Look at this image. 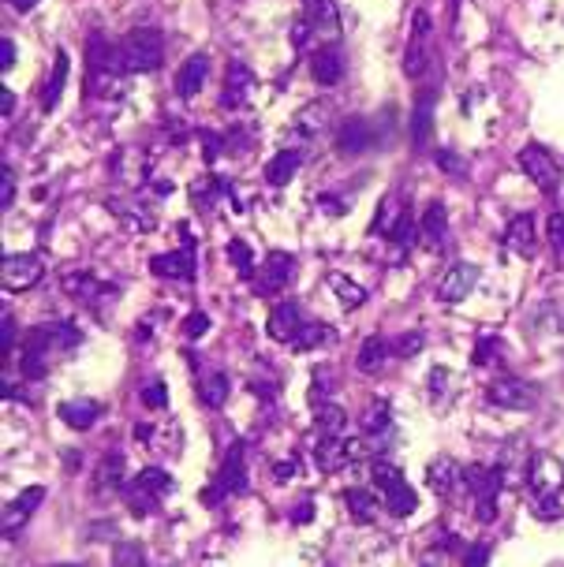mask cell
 Here are the masks:
<instances>
[{"instance_id": "6da1fadb", "label": "cell", "mask_w": 564, "mask_h": 567, "mask_svg": "<svg viewBox=\"0 0 564 567\" xmlns=\"http://www.w3.org/2000/svg\"><path fill=\"white\" fill-rule=\"evenodd\" d=\"M165 57V45H161V34L139 27L131 34H123L120 42V75H139V71H154Z\"/></svg>"}, {"instance_id": "7a4b0ae2", "label": "cell", "mask_w": 564, "mask_h": 567, "mask_svg": "<svg viewBox=\"0 0 564 567\" xmlns=\"http://www.w3.org/2000/svg\"><path fill=\"white\" fill-rule=\"evenodd\" d=\"M527 489H531V500H560L564 463L550 452H535L527 460Z\"/></svg>"}, {"instance_id": "3957f363", "label": "cell", "mask_w": 564, "mask_h": 567, "mask_svg": "<svg viewBox=\"0 0 564 567\" xmlns=\"http://www.w3.org/2000/svg\"><path fill=\"white\" fill-rule=\"evenodd\" d=\"M120 45H108L101 34H90L86 42V90L90 94H98L105 86V79L120 75Z\"/></svg>"}, {"instance_id": "277c9868", "label": "cell", "mask_w": 564, "mask_h": 567, "mask_svg": "<svg viewBox=\"0 0 564 567\" xmlns=\"http://www.w3.org/2000/svg\"><path fill=\"white\" fill-rule=\"evenodd\" d=\"M23 343H27L23 351L52 355V351H71V347H79L83 333H79L75 325H68V321H49V325H34Z\"/></svg>"}, {"instance_id": "5b68a950", "label": "cell", "mask_w": 564, "mask_h": 567, "mask_svg": "<svg viewBox=\"0 0 564 567\" xmlns=\"http://www.w3.org/2000/svg\"><path fill=\"white\" fill-rule=\"evenodd\" d=\"M486 399L504 411H531L538 404V389L523 377H497L494 385L486 389Z\"/></svg>"}, {"instance_id": "8992f818", "label": "cell", "mask_w": 564, "mask_h": 567, "mask_svg": "<svg viewBox=\"0 0 564 567\" xmlns=\"http://www.w3.org/2000/svg\"><path fill=\"white\" fill-rule=\"evenodd\" d=\"M430 15L426 8L415 12L411 20V38H408V52H404V75L408 79H423V71L430 64Z\"/></svg>"}, {"instance_id": "52a82bcc", "label": "cell", "mask_w": 564, "mask_h": 567, "mask_svg": "<svg viewBox=\"0 0 564 567\" xmlns=\"http://www.w3.org/2000/svg\"><path fill=\"white\" fill-rule=\"evenodd\" d=\"M520 169L527 172V179H531L538 191H545V194L557 191L560 164L550 157V150H542V146H523V150H520Z\"/></svg>"}, {"instance_id": "ba28073f", "label": "cell", "mask_w": 564, "mask_h": 567, "mask_svg": "<svg viewBox=\"0 0 564 567\" xmlns=\"http://www.w3.org/2000/svg\"><path fill=\"white\" fill-rule=\"evenodd\" d=\"M38 280H42L38 254H4V262H0V284H4V291H27Z\"/></svg>"}, {"instance_id": "9c48e42d", "label": "cell", "mask_w": 564, "mask_h": 567, "mask_svg": "<svg viewBox=\"0 0 564 567\" xmlns=\"http://www.w3.org/2000/svg\"><path fill=\"white\" fill-rule=\"evenodd\" d=\"M292 272H296V258L292 254H284V250H273L262 272H258V284H254V291L258 295H273V291H281L288 280H292Z\"/></svg>"}, {"instance_id": "30bf717a", "label": "cell", "mask_w": 564, "mask_h": 567, "mask_svg": "<svg viewBox=\"0 0 564 567\" xmlns=\"http://www.w3.org/2000/svg\"><path fill=\"white\" fill-rule=\"evenodd\" d=\"M42 500H45V489H42V485L23 489L20 497H15V500L4 508V516H0V523H4V534H8V538L20 534V526L34 516V511H38V504H42Z\"/></svg>"}, {"instance_id": "8fae6325", "label": "cell", "mask_w": 564, "mask_h": 567, "mask_svg": "<svg viewBox=\"0 0 564 567\" xmlns=\"http://www.w3.org/2000/svg\"><path fill=\"white\" fill-rule=\"evenodd\" d=\"M479 284V269L475 265H452L441 284H438V299L441 303H464Z\"/></svg>"}, {"instance_id": "7c38bea8", "label": "cell", "mask_w": 564, "mask_h": 567, "mask_svg": "<svg viewBox=\"0 0 564 567\" xmlns=\"http://www.w3.org/2000/svg\"><path fill=\"white\" fill-rule=\"evenodd\" d=\"M306 321H303V310H299V303H281L277 310L269 314V321H266V333L277 340V343H292L296 340V333L303 328Z\"/></svg>"}, {"instance_id": "4fadbf2b", "label": "cell", "mask_w": 564, "mask_h": 567, "mask_svg": "<svg viewBox=\"0 0 564 567\" xmlns=\"http://www.w3.org/2000/svg\"><path fill=\"white\" fill-rule=\"evenodd\" d=\"M64 291L68 295H75L79 303H101L105 295H120V287L116 284H101L98 277H90V272H68L64 277Z\"/></svg>"}, {"instance_id": "5bb4252c", "label": "cell", "mask_w": 564, "mask_h": 567, "mask_svg": "<svg viewBox=\"0 0 564 567\" xmlns=\"http://www.w3.org/2000/svg\"><path fill=\"white\" fill-rule=\"evenodd\" d=\"M352 460V448L344 437H318V445H314V463L322 474H337L344 470Z\"/></svg>"}, {"instance_id": "9a60e30c", "label": "cell", "mask_w": 564, "mask_h": 567, "mask_svg": "<svg viewBox=\"0 0 564 567\" xmlns=\"http://www.w3.org/2000/svg\"><path fill=\"white\" fill-rule=\"evenodd\" d=\"M217 482L225 485V492H247V452H243L240 441L228 445L225 463H221V474H217Z\"/></svg>"}, {"instance_id": "2e32d148", "label": "cell", "mask_w": 564, "mask_h": 567, "mask_svg": "<svg viewBox=\"0 0 564 567\" xmlns=\"http://www.w3.org/2000/svg\"><path fill=\"white\" fill-rule=\"evenodd\" d=\"M206 71H210L206 52H191V57L184 60V67L176 71V94L179 98H195L198 90L206 86Z\"/></svg>"}, {"instance_id": "e0dca14e", "label": "cell", "mask_w": 564, "mask_h": 567, "mask_svg": "<svg viewBox=\"0 0 564 567\" xmlns=\"http://www.w3.org/2000/svg\"><path fill=\"white\" fill-rule=\"evenodd\" d=\"M504 247L520 254V258H535V250H538V235H535V217H527L520 213L512 224H508L504 232Z\"/></svg>"}, {"instance_id": "ac0fdd59", "label": "cell", "mask_w": 564, "mask_h": 567, "mask_svg": "<svg viewBox=\"0 0 564 567\" xmlns=\"http://www.w3.org/2000/svg\"><path fill=\"white\" fill-rule=\"evenodd\" d=\"M374 142H377V135H374V127L367 120H344L340 131H337L340 154H362V150H370Z\"/></svg>"}, {"instance_id": "d6986e66", "label": "cell", "mask_w": 564, "mask_h": 567, "mask_svg": "<svg viewBox=\"0 0 564 567\" xmlns=\"http://www.w3.org/2000/svg\"><path fill=\"white\" fill-rule=\"evenodd\" d=\"M228 392H232L228 374L210 370V374L198 377V399H203V404H206L210 411H221V407L228 404Z\"/></svg>"}, {"instance_id": "ffe728a7", "label": "cell", "mask_w": 564, "mask_h": 567, "mask_svg": "<svg viewBox=\"0 0 564 567\" xmlns=\"http://www.w3.org/2000/svg\"><path fill=\"white\" fill-rule=\"evenodd\" d=\"M123 455H105L94 470V497H113L116 489H123Z\"/></svg>"}, {"instance_id": "44dd1931", "label": "cell", "mask_w": 564, "mask_h": 567, "mask_svg": "<svg viewBox=\"0 0 564 567\" xmlns=\"http://www.w3.org/2000/svg\"><path fill=\"white\" fill-rule=\"evenodd\" d=\"M154 272H157V277L191 280L195 277V254H191V247L172 250V254H157V258H154Z\"/></svg>"}, {"instance_id": "7402d4cb", "label": "cell", "mask_w": 564, "mask_h": 567, "mask_svg": "<svg viewBox=\"0 0 564 567\" xmlns=\"http://www.w3.org/2000/svg\"><path fill=\"white\" fill-rule=\"evenodd\" d=\"M445 228H449V213L441 202H430L423 209V221H418V235H423V243L430 250H438L445 243Z\"/></svg>"}, {"instance_id": "603a6c76", "label": "cell", "mask_w": 564, "mask_h": 567, "mask_svg": "<svg viewBox=\"0 0 564 567\" xmlns=\"http://www.w3.org/2000/svg\"><path fill=\"white\" fill-rule=\"evenodd\" d=\"M303 20L318 34H337L340 30V12L333 0H303Z\"/></svg>"}, {"instance_id": "cb8c5ba5", "label": "cell", "mask_w": 564, "mask_h": 567, "mask_svg": "<svg viewBox=\"0 0 564 567\" xmlns=\"http://www.w3.org/2000/svg\"><path fill=\"white\" fill-rule=\"evenodd\" d=\"M433 138V90H426L423 98L415 101V113H411V142L423 150Z\"/></svg>"}, {"instance_id": "d4e9b609", "label": "cell", "mask_w": 564, "mask_h": 567, "mask_svg": "<svg viewBox=\"0 0 564 567\" xmlns=\"http://www.w3.org/2000/svg\"><path fill=\"white\" fill-rule=\"evenodd\" d=\"M311 75L322 83V86H337L344 79V57L337 49H318L311 57Z\"/></svg>"}, {"instance_id": "484cf974", "label": "cell", "mask_w": 564, "mask_h": 567, "mask_svg": "<svg viewBox=\"0 0 564 567\" xmlns=\"http://www.w3.org/2000/svg\"><path fill=\"white\" fill-rule=\"evenodd\" d=\"M120 497H123V504H127V508L135 511V516H154V511L161 508V497H157L154 489H147V485H142L139 478H131V482H127V485L120 489Z\"/></svg>"}, {"instance_id": "4316f807", "label": "cell", "mask_w": 564, "mask_h": 567, "mask_svg": "<svg viewBox=\"0 0 564 567\" xmlns=\"http://www.w3.org/2000/svg\"><path fill=\"white\" fill-rule=\"evenodd\" d=\"M381 504H385V511H393V516H411V511L418 508V497H415V489L400 478V482H393L389 489H381Z\"/></svg>"}, {"instance_id": "83f0119b", "label": "cell", "mask_w": 564, "mask_h": 567, "mask_svg": "<svg viewBox=\"0 0 564 567\" xmlns=\"http://www.w3.org/2000/svg\"><path fill=\"white\" fill-rule=\"evenodd\" d=\"M404 202H400L396 194H389L385 202H381V209H377V217H374V228H370V235H385V240H393L396 235V228L404 224Z\"/></svg>"}, {"instance_id": "f1b7e54d", "label": "cell", "mask_w": 564, "mask_h": 567, "mask_svg": "<svg viewBox=\"0 0 564 567\" xmlns=\"http://www.w3.org/2000/svg\"><path fill=\"white\" fill-rule=\"evenodd\" d=\"M344 504H348V511L355 516V523H374V519H377V511H381L377 492L359 489V485H352L348 492H344Z\"/></svg>"}, {"instance_id": "f546056e", "label": "cell", "mask_w": 564, "mask_h": 567, "mask_svg": "<svg viewBox=\"0 0 564 567\" xmlns=\"http://www.w3.org/2000/svg\"><path fill=\"white\" fill-rule=\"evenodd\" d=\"M330 343H337V333L330 325H325V321H306L288 347H296V351H314V347H330Z\"/></svg>"}, {"instance_id": "4dcf8cb0", "label": "cell", "mask_w": 564, "mask_h": 567, "mask_svg": "<svg viewBox=\"0 0 564 567\" xmlns=\"http://www.w3.org/2000/svg\"><path fill=\"white\" fill-rule=\"evenodd\" d=\"M98 414H101V407L94 399H68V404H60V418L71 429H90L98 422Z\"/></svg>"}, {"instance_id": "1f68e13d", "label": "cell", "mask_w": 564, "mask_h": 567, "mask_svg": "<svg viewBox=\"0 0 564 567\" xmlns=\"http://www.w3.org/2000/svg\"><path fill=\"white\" fill-rule=\"evenodd\" d=\"M314 426H318V433L322 437H340L344 433V426H348V414H344L337 404H330V399H314Z\"/></svg>"}, {"instance_id": "d6a6232c", "label": "cell", "mask_w": 564, "mask_h": 567, "mask_svg": "<svg viewBox=\"0 0 564 567\" xmlns=\"http://www.w3.org/2000/svg\"><path fill=\"white\" fill-rule=\"evenodd\" d=\"M393 351V343H385L381 336H367L362 340V347H359V358H355V366L362 374H377L381 366H385V355Z\"/></svg>"}, {"instance_id": "836d02e7", "label": "cell", "mask_w": 564, "mask_h": 567, "mask_svg": "<svg viewBox=\"0 0 564 567\" xmlns=\"http://www.w3.org/2000/svg\"><path fill=\"white\" fill-rule=\"evenodd\" d=\"M64 83H68V52H57V64H52L49 83H45V90H42V108H45V113H52V108H57V101H60V94H64Z\"/></svg>"}, {"instance_id": "e575fe53", "label": "cell", "mask_w": 564, "mask_h": 567, "mask_svg": "<svg viewBox=\"0 0 564 567\" xmlns=\"http://www.w3.org/2000/svg\"><path fill=\"white\" fill-rule=\"evenodd\" d=\"M426 478H430L433 489L441 492V497H445V492H457V489L464 485V474L457 470V463H452V460H433Z\"/></svg>"}, {"instance_id": "d590c367", "label": "cell", "mask_w": 564, "mask_h": 567, "mask_svg": "<svg viewBox=\"0 0 564 567\" xmlns=\"http://www.w3.org/2000/svg\"><path fill=\"white\" fill-rule=\"evenodd\" d=\"M250 83H254V79H250V71H247L243 64H228V79H225V98H221V105H228V108L243 105Z\"/></svg>"}, {"instance_id": "8d00e7d4", "label": "cell", "mask_w": 564, "mask_h": 567, "mask_svg": "<svg viewBox=\"0 0 564 567\" xmlns=\"http://www.w3.org/2000/svg\"><path fill=\"white\" fill-rule=\"evenodd\" d=\"M296 172H299V154H292V150H281L277 157L266 164V179L273 183V187H284V183H292Z\"/></svg>"}, {"instance_id": "74e56055", "label": "cell", "mask_w": 564, "mask_h": 567, "mask_svg": "<svg viewBox=\"0 0 564 567\" xmlns=\"http://www.w3.org/2000/svg\"><path fill=\"white\" fill-rule=\"evenodd\" d=\"M299 131H306V138H314V135H322L325 131V123H330V105H322V101H314L311 108H303L299 113Z\"/></svg>"}, {"instance_id": "f35d334b", "label": "cell", "mask_w": 564, "mask_h": 567, "mask_svg": "<svg viewBox=\"0 0 564 567\" xmlns=\"http://www.w3.org/2000/svg\"><path fill=\"white\" fill-rule=\"evenodd\" d=\"M330 287H333V295H337L344 306H359L362 299H367V291H362L352 277H344V272H333V277H330Z\"/></svg>"}, {"instance_id": "ab89813d", "label": "cell", "mask_w": 564, "mask_h": 567, "mask_svg": "<svg viewBox=\"0 0 564 567\" xmlns=\"http://www.w3.org/2000/svg\"><path fill=\"white\" fill-rule=\"evenodd\" d=\"M389 399H370V411L362 414V433H385L389 429Z\"/></svg>"}, {"instance_id": "60d3db41", "label": "cell", "mask_w": 564, "mask_h": 567, "mask_svg": "<svg viewBox=\"0 0 564 567\" xmlns=\"http://www.w3.org/2000/svg\"><path fill=\"white\" fill-rule=\"evenodd\" d=\"M113 567H147V548L139 541H120L113 548Z\"/></svg>"}, {"instance_id": "b9f144b4", "label": "cell", "mask_w": 564, "mask_h": 567, "mask_svg": "<svg viewBox=\"0 0 564 567\" xmlns=\"http://www.w3.org/2000/svg\"><path fill=\"white\" fill-rule=\"evenodd\" d=\"M20 374H23V381H27V377H30V381H42V377L49 374V355H42V351H23Z\"/></svg>"}, {"instance_id": "7bdbcfd3", "label": "cell", "mask_w": 564, "mask_h": 567, "mask_svg": "<svg viewBox=\"0 0 564 567\" xmlns=\"http://www.w3.org/2000/svg\"><path fill=\"white\" fill-rule=\"evenodd\" d=\"M228 262L235 265L240 277H254V258H250V247L243 240H232L228 243Z\"/></svg>"}, {"instance_id": "ee69618b", "label": "cell", "mask_w": 564, "mask_h": 567, "mask_svg": "<svg viewBox=\"0 0 564 567\" xmlns=\"http://www.w3.org/2000/svg\"><path fill=\"white\" fill-rule=\"evenodd\" d=\"M139 482L147 485V489H154L157 497H165V492H172V485H176V482H172V474H165L161 467H147V470L139 474Z\"/></svg>"}, {"instance_id": "f6af8a7d", "label": "cell", "mask_w": 564, "mask_h": 567, "mask_svg": "<svg viewBox=\"0 0 564 567\" xmlns=\"http://www.w3.org/2000/svg\"><path fill=\"white\" fill-rule=\"evenodd\" d=\"M418 351H423V333H404L393 343V355H400V358H411Z\"/></svg>"}, {"instance_id": "bcb514c9", "label": "cell", "mask_w": 564, "mask_h": 567, "mask_svg": "<svg viewBox=\"0 0 564 567\" xmlns=\"http://www.w3.org/2000/svg\"><path fill=\"white\" fill-rule=\"evenodd\" d=\"M142 404L147 407H165L169 404V392L161 381H150V385H142Z\"/></svg>"}, {"instance_id": "7dc6e473", "label": "cell", "mask_w": 564, "mask_h": 567, "mask_svg": "<svg viewBox=\"0 0 564 567\" xmlns=\"http://www.w3.org/2000/svg\"><path fill=\"white\" fill-rule=\"evenodd\" d=\"M12 202H15V172L4 164V169H0V209H8Z\"/></svg>"}, {"instance_id": "c3c4849f", "label": "cell", "mask_w": 564, "mask_h": 567, "mask_svg": "<svg viewBox=\"0 0 564 567\" xmlns=\"http://www.w3.org/2000/svg\"><path fill=\"white\" fill-rule=\"evenodd\" d=\"M545 235H550V247H553L557 254H564V213H553V217H550Z\"/></svg>"}, {"instance_id": "681fc988", "label": "cell", "mask_w": 564, "mask_h": 567, "mask_svg": "<svg viewBox=\"0 0 564 567\" xmlns=\"http://www.w3.org/2000/svg\"><path fill=\"white\" fill-rule=\"evenodd\" d=\"M206 328H210V318L203 314V310H195V314H187V321H184V333H187L191 340H195V336H203Z\"/></svg>"}, {"instance_id": "f907efd6", "label": "cell", "mask_w": 564, "mask_h": 567, "mask_svg": "<svg viewBox=\"0 0 564 567\" xmlns=\"http://www.w3.org/2000/svg\"><path fill=\"white\" fill-rule=\"evenodd\" d=\"M0 347H4V355H12V347H15V318L12 314L0 318Z\"/></svg>"}, {"instance_id": "816d5d0a", "label": "cell", "mask_w": 564, "mask_h": 567, "mask_svg": "<svg viewBox=\"0 0 564 567\" xmlns=\"http://www.w3.org/2000/svg\"><path fill=\"white\" fill-rule=\"evenodd\" d=\"M438 169H441V172H449V176H467V169H464V161H460L457 154H445V150L438 154Z\"/></svg>"}, {"instance_id": "f5cc1de1", "label": "cell", "mask_w": 564, "mask_h": 567, "mask_svg": "<svg viewBox=\"0 0 564 567\" xmlns=\"http://www.w3.org/2000/svg\"><path fill=\"white\" fill-rule=\"evenodd\" d=\"M198 500H203L206 508H217V504L225 500V485H221V482H210L203 492H198Z\"/></svg>"}, {"instance_id": "db71d44e", "label": "cell", "mask_w": 564, "mask_h": 567, "mask_svg": "<svg viewBox=\"0 0 564 567\" xmlns=\"http://www.w3.org/2000/svg\"><path fill=\"white\" fill-rule=\"evenodd\" d=\"M494 355H497V340H479V347H475V355H471V362H475V366H486Z\"/></svg>"}, {"instance_id": "11a10c76", "label": "cell", "mask_w": 564, "mask_h": 567, "mask_svg": "<svg viewBox=\"0 0 564 567\" xmlns=\"http://www.w3.org/2000/svg\"><path fill=\"white\" fill-rule=\"evenodd\" d=\"M464 567H489V548H486V545H475V548H467V556H464Z\"/></svg>"}, {"instance_id": "9f6ffc18", "label": "cell", "mask_w": 564, "mask_h": 567, "mask_svg": "<svg viewBox=\"0 0 564 567\" xmlns=\"http://www.w3.org/2000/svg\"><path fill=\"white\" fill-rule=\"evenodd\" d=\"M445 389H449V370H445V366H433V370H430V392L441 396Z\"/></svg>"}, {"instance_id": "6f0895ef", "label": "cell", "mask_w": 564, "mask_h": 567, "mask_svg": "<svg viewBox=\"0 0 564 567\" xmlns=\"http://www.w3.org/2000/svg\"><path fill=\"white\" fill-rule=\"evenodd\" d=\"M273 474H277V482L296 478V474H299V455H296V460H281L277 467H273Z\"/></svg>"}, {"instance_id": "680465c9", "label": "cell", "mask_w": 564, "mask_h": 567, "mask_svg": "<svg viewBox=\"0 0 564 567\" xmlns=\"http://www.w3.org/2000/svg\"><path fill=\"white\" fill-rule=\"evenodd\" d=\"M12 64H15V42L4 38L0 42V71H12Z\"/></svg>"}, {"instance_id": "91938a15", "label": "cell", "mask_w": 564, "mask_h": 567, "mask_svg": "<svg viewBox=\"0 0 564 567\" xmlns=\"http://www.w3.org/2000/svg\"><path fill=\"white\" fill-rule=\"evenodd\" d=\"M0 113H4V116H12V113H15V94H12L8 86L0 90Z\"/></svg>"}, {"instance_id": "94428289", "label": "cell", "mask_w": 564, "mask_h": 567, "mask_svg": "<svg viewBox=\"0 0 564 567\" xmlns=\"http://www.w3.org/2000/svg\"><path fill=\"white\" fill-rule=\"evenodd\" d=\"M217 154H221V138H217V135H206V157L213 161Z\"/></svg>"}, {"instance_id": "6125c7cd", "label": "cell", "mask_w": 564, "mask_h": 567, "mask_svg": "<svg viewBox=\"0 0 564 567\" xmlns=\"http://www.w3.org/2000/svg\"><path fill=\"white\" fill-rule=\"evenodd\" d=\"M311 519H314V508L311 504H299L296 508V523H311Z\"/></svg>"}, {"instance_id": "be15d7a7", "label": "cell", "mask_w": 564, "mask_h": 567, "mask_svg": "<svg viewBox=\"0 0 564 567\" xmlns=\"http://www.w3.org/2000/svg\"><path fill=\"white\" fill-rule=\"evenodd\" d=\"M38 0H12V8H20V12H30Z\"/></svg>"}, {"instance_id": "e7e4bbea", "label": "cell", "mask_w": 564, "mask_h": 567, "mask_svg": "<svg viewBox=\"0 0 564 567\" xmlns=\"http://www.w3.org/2000/svg\"><path fill=\"white\" fill-rule=\"evenodd\" d=\"M68 470H79V452H68Z\"/></svg>"}, {"instance_id": "03108f58", "label": "cell", "mask_w": 564, "mask_h": 567, "mask_svg": "<svg viewBox=\"0 0 564 567\" xmlns=\"http://www.w3.org/2000/svg\"><path fill=\"white\" fill-rule=\"evenodd\" d=\"M560 511H564V492H560Z\"/></svg>"}, {"instance_id": "003e7915", "label": "cell", "mask_w": 564, "mask_h": 567, "mask_svg": "<svg viewBox=\"0 0 564 567\" xmlns=\"http://www.w3.org/2000/svg\"><path fill=\"white\" fill-rule=\"evenodd\" d=\"M423 567H433V563H423Z\"/></svg>"}]
</instances>
